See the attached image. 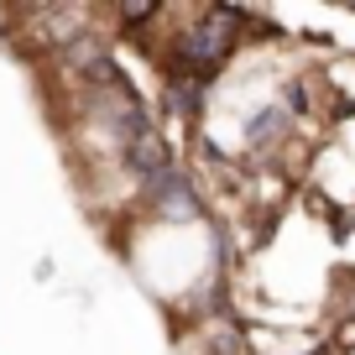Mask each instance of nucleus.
Wrapping results in <instances>:
<instances>
[{
    "mask_svg": "<svg viewBox=\"0 0 355 355\" xmlns=\"http://www.w3.org/2000/svg\"><path fill=\"white\" fill-rule=\"evenodd\" d=\"M225 47H230V37H225V32H214V26H204V32H189L183 53H189V58H199V63H220V58H225Z\"/></svg>",
    "mask_w": 355,
    "mask_h": 355,
    "instance_id": "nucleus-1",
    "label": "nucleus"
}]
</instances>
